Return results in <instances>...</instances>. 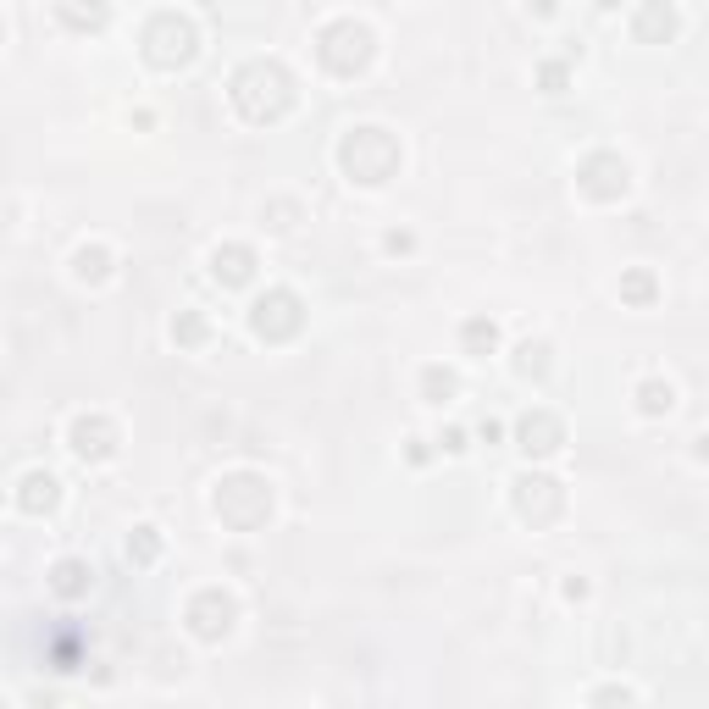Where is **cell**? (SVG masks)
Returning <instances> with one entry per match:
<instances>
[{
    "label": "cell",
    "instance_id": "ac0fdd59",
    "mask_svg": "<svg viewBox=\"0 0 709 709\" xmlns=\"http://www.w3.org/2000/svg\"><path fill=\"white\" fill-rule=\"evenodd\" d=\"M61 17H67L73 28H100L111 17V0H67V6H61Z\"/></svg>",
    "mask_w": 709,
    "mask_h": 709
},
{
    "label": "cell",
    "instance_id": "e0dca14e",
    "mask_svg": "<svg viewBox=\"0 0 709 709\" xmlns=\"http://www.w3.org/2000/svg\"><path fill=\"white\" fill-rule=\"evenodd\" d=\"M671 405H676V388L660 383V377H649V383L637 388V410L643 416H671Z\"/></svg>",
    "mask_w": 709,
    "mask_h": 709
},
{
    "label": "cell",
    "instance_id": "6da1fadb",
    "mask_svg": "<svg viewBox=\"0 0 709 709\" xmlns=\"http://www.w3.org/2000/svg\"><path fill=\"white\" fill-rule=\"evenodd\" d=\"M233 106L250 122H277L294 106V78L283 61H250L233 73Z\"/></svg>",
    "mask_w": 709,
    "mask_h": 709
},
{
    "label": "cell",
    "instance_id": "44dd1931",
    "mask_svg": "<svg viewBox=\"0 0 709 709\" xmlns=\"http://www.w3.org/2000/svg\"><path fill=\"white\" fill-rule=\"evenodd\" d=\"M78 277H84V283H100V277L111 272V255L100 250V244H84V250H78V266H73Z\"/></svg>",
    "mask_w": 709,
    "mask_h": 709
},
{
    "label": "cell",
    "instance_id": "603a6c76",
    "mask_svg": "<svg viewBox=\"0 0 709 709\" xmlns=\"http://www.w3.org/2000/svg\"><path fill=\"white\" fill-rule=\"evenodd\" d=\"M161 554V538H156V527H139L128 538V560H139V565H150Z\"/></svg>",
    "mask_w": 709,
    "mask_h": 709
},
{
    "label": "cell",
    "instance_id": "ba28073f",
    "mask_svg": "<svg viewBox=\"0 0 709 709\" xmlns=\"http://www.w3.org/2000/svg\"><path fill=\"white\" fill-rule=\"evenodd\" d=\"M577 183H582L588 200H621L626 194V161L621 156H588L582 172H577Z\"/></svg>",
    "mask_w": 709,
    "mask_h": 709
},
{
    "label": "cell",
    "instance_id": "7a4b0ae2",
    "mask_svg": "<svg viewBox=\"0 0 709 709\" xmlns=\"http://www.w3.org/2000/svg\"><path fill=\"white\" fill-rule=\"evenodd\" d=\"M338 167L355 183H388L399 167V145L383 128H349L344 145H338Z\"/></svg>",
    "mask_w": 709,
    "mask_h": 709
},
{
    "label": "cell",
    "instance_id": "5b68a950",
    "mask_svg": "<svg viewBox=\"0 0 709 709\" xmlns=\"http://www.w3.org/2000/svg\"><path fill=\"white\" fill-rule=\"evenodd\" d=\"M217 516L239 532L261 527V521L272 516V488H266L261 477H250V471H239V477H228L217 488Z\"/></svg>",
    "mask_w": 709,
    "mask_h": 709
},
{
    "label": "cell",
    "instance_id": "4316f807",
    "mask_svg": "<svg viewBox=\"0 0 709 709\" xmlns=\"http://www.w3.org/2000/svg\"><path fill=\"white\" fill-rule=\"evenodd\" d=\"M610 698H632V687H599V693H593V704H610Z\"/></svg>",
    "mask_w": 709,
    "mask_h": 709
},
{
    "label": "cell",
    "instance_id": "2e32d148",
    "mask_svg": "<svg viewBox=\"0 0 709 709\" xmlns=\"http://www.w3.org/2000/svg\"><path fill=\"white\" fill-rule=\"evenodd\" d=\"M460 344H466V355H493L499 349V327L488 316H471V322H460Z\"/></svg>",
    "mask_w": 709,
    "mask_h": 709
},
{
    "label": "cell",
    "instance_id": "5bb4252c",
    "mask_svg": "<svg viewBox=\"0 0 709 709\" xmlns=\"http://www.w3.org/2000/svg\"><path fill=\"white\" fill-rule=\"evenodd\" d=\"M632 34L643 39V45H665V39H676V12L665 6V0H649V6L637 12Z\"/></svg>",
    "mask_w": 709,
    "mask_h": 709
},
{
    "label": "cell",
    "instance_id": "8992f818",
    "mask_svg": "<svg viewBox=\"0 0 709 709\" xmlns=\"http://www.w3.org/2000/svg\"><path fill=\"white\" fill-rule=\"evenodd\" d=\"M250 327L266 338V344H283V338H294L305 327V311H300V300H294L289 289H272V294H261V300H255Z\"/></svg>",
    "mask_w": 709,
    "mask_h": 709
},
{
    "label": "cell",
    "instance_id": "8fae6325",
    "mask_svg": "<svg viewBox=\"0 0 709 709\" xmlns=\"http://www.w3.org/2000/svg\"><path fill=\"white\" fill-rule=\"evenodd\" d=\"M516 438H521V449H527V455H554V449L565 444V427L549 416V410H532V416H521Z\"/></svg>",
    "mask_w": 709,
    "mask_h": 709
},
{
    "label": "cell",
    "instance_id": "30bf717a",
    "mask_svg": "<svg viewBox=\"0 0 709 709\" xmlns=\"http://www.w3.org/2000/svg\"><path fill=\"white\" fill-rule=\"evenodd\" d=\"M73 449L84 460H111L117 455V427L106 416H78L73 421Z\"/></svg>",
    "mask_w": 709,
    "mask_h": 709
},
{
    "label": "cell",
    "instance_id": "83f0119b",
    "mask_svg": "<svg viewBox=\"0 0 709 709\" xmlns=\"http://www.w3.org/2000/svg\"><path fill=\"white\" fill-rule=\"evenodd\" d=\"M698 460H709V433H704V438H698Z\"/></svg>",
    "mask_w": 709,
    "mask_h": 709
},
{
    "label": "cell",
    "instance_id": "9a60e30c",
    "mask_svg": "<svg viewBox=\"0 0 709 709\" xmlns=\"http://www.w3.org/2000/svg\"><path fill=\"white\" fill-rule=\"evenodd\" d=\"M89 577H95V571H89L84 560H61L56 571H50V588H56L61 599H78V593H89Z\"/></svg>",
    "mask_w": 709,
    "mask_h": 709
},
{
    "label": "cell",
    "instance_id": "52a82bcc",
    "mask_svg": "<svg viewBox=\"0 0 709 709\" xmlns=\"http://www.w3.org/2000/svg\"><path fill=\"white\" fill-rule=\"evenodd\" d=\"M233 599L222 588H205L200 599L189 604V632L200 637V643H222V637H228V626H233Z\"/></svg>",
    "mask_w": 709,
    "mask_h": 709
},
{
    "label": "cell",
    "instance_id": "7402d4cb",
    "mask_svg": "<svg viewBox=\"0 0 709 709\" xmlns=\"http://www.w3.org/2000/svg\"><path fill=\"white\" fill-rule=\"evenodd\" d=\"M516 372L521 377H543V372H549V344H521L516 349Z\"/></svg>",
    "mask_w": 709,
    "mask_h": 709
},
{
    "label": "cell",
    "instance_id": "f1b7e54d",
    "mask_svg": "<svg viewBox=\"0 0 709 709\" xmlns=\"http://www.w3.org/2000/svg\"><path fill=\"white\" fill-rule=\"evenodd\" d=\"M599 6H604V12H615V6H621V0H599Z\"/></svg>",
    "mask_w": 709,
    "mask_h": 709
},
{
    "label": "cell",
    "instance_id": "3957f363",
    "mask_svg": "<svg viewBox=\"0 0 709 709\" xmlns=\"http://www.w3.org/2000/svg\"><path fill=\"white\" fill-rule=\"evenodd\" d=\"M316 56H322L327 73L355 78L366 61H372V28L355 23V17H338V23L322 28V39H316Z\"/></svg>",
    "mask_w": 709,
    "mask_h": 709
},
{
    "label": "cell",
    "instance_id": "7c38bea8",
    "mask_svg": "<svg viewBox=\"0 0 709 709\" xmlns=\"http://www.w3.org/2000/svg\"><path fill=\"white\" fill-rule=\"evenodd\" d=\"M211 272H217V283L239 289V283L255 277V250L250 244H217V250H211Z\"/></svg>",
    "mask_w": 709,
    "mask_h": 709
},
{
    "label": "cell",
    "instance_id": "ffe728a7",
    "mask_svg": "<svg viewBox=\"0 0 709 709\" xmlns=\"http://www.w3.org/2000/svg\"><path fill=\"white\" fill-rule=\"evenodd\" d=\"M654 294H660L654 272H626V277H621V300H626V305H649Z\"/></svg>",
    "mask_w": 709,
    "mask_h": 709
},
{
    "label": "cell",
    "instance_id": "9c48e42d",
    "mask_svg": "<svg viewBox=\"0 0 709 709\" xmlns=\"http://www.w3.org/2000/svg\"><path fill=\"white\" fill-rule=\"evenodd\" d=\"M516 510L538 527V521L560 516V482L554 477H516Z\"/></svg>",
    "mask_w": 709,
    "mask_h": 709
},
{
    "label": "cell",
    "instance_id": "cb8c5ba5",
    "mask_svg": "<svg viewBox=\"0 0 709 709\" xmlns=\"http://www.w3.org/2000/svg\"><path fill=\"white\" fill-rule=\"evenodd\" d=\"M172 344H183V349H194V344H205V322L194 311H183L178 322H172Z\"/></svg>",
    "mask_w": 709,
    "mask_h": 709
},
{
    "label": "cell",
    "instance_id": "277c9868",
    "mask_svg": "<svg viewBox=\"0 0 709 709\" xmlns=\"http://www.w3.org/2000/svg\"><path fill=\"white\" fill-rule=\"evenodd\" d=\"M194 50H200V39H194V23L178 12H161L150 17L145 28V61L150 67H161V73H178V67H189Z\"/></svg>",
    "mask_w": 709,
    "mask_h": 709
},
{
    "label": "cell",
    "instance_id": "d6986e66",
    "mask_svg": "<svg viewBox=\"0 0 709 709\" xmlns=\"http://www.w3.org/2000/svg\"><path fill=\"white\" fill-rule=\"evenodd\" d=\"M455 372H444V366H427V372H421V394L433 399V405H444V399H455Z\"/></svg>",
    "mask_w": 709,
    "mask_h": 709
},
{
    "label": "cell",
    "instance_id": "484cf974",
    "mask_svg": "<svg viewBox=\"0 0 709 709\" xmlns=\"http://www.w3.org/2000/svg\"><path fill=\"white\" fill-rule=\"evenodd\" d=\"M438 444H444V455H460V449H466V433H460V427H449V433L438 438Z\"/></svg>",
    "mask_w": 709,
    "mask_h": 709
},
{
    "label": "cell",
    "instance_id": "d4e9b609",
    "mask_svg": "<svg viewBox=\"0 0 709 709\" xmlns=\"http://www.w3.org/2000/svg\"><path fill=\"white\" fill-rule=\"evenodd\" d=\"M538 84H543V89H565V67H560V61H543V67H538Z\"/></svg>",
    "mask_w": 709,
    "mask_h": 709
},
{
    "label": "cell",
    "instance_id": "4fadbf2b",
    "mask_svg": "<svg viewBox=\"0 0 709 709\" xmlns=\"http://www.w3.org/2000/svg\"><path fill=\"white\" fill-rule=\"evenodd\" d=\"M56 499H61V482L50 477V471H28L23 488H17V505H23L28 516H45V510H56Z\"/></svg>",
    "mask_w": 709,
    "mask_h": 709
}]
</instances>
